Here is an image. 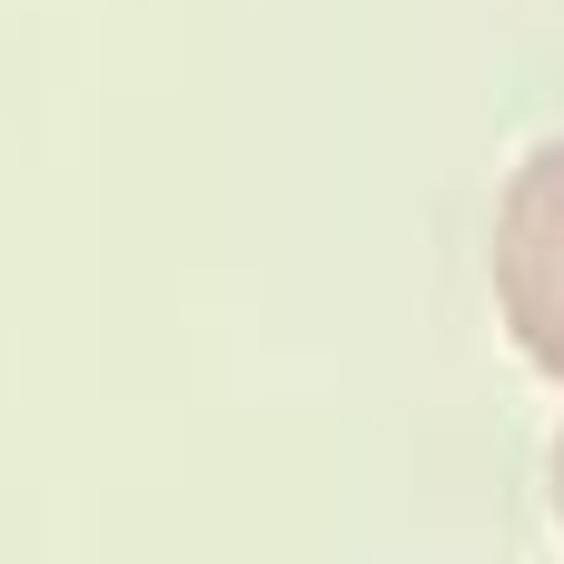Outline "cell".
<instances>
[{
	"mask_svg": "<svg viewBox=\"0 0 564 564\" xmlns=\"http://www.w3.org/2000/svg\"><path fill=\"white\" fill-rule=\"evenodd\" d=\"M496 307L525 347V367H545L564 387V139H545L506 208H496Z\"/></svg>",
	"mask_w": 564,
	"mask_h": 564,
	"instance_id": "6da1fadb",
	"label": "cell"
},
{
	"mask_svg": "<svg viewBox=\"0 0 564 564\" xmlns=\"http://www.w3.org/2000/svg\"><path fill=\"white\" fill-rule=\"evenodd\" d=\"M555 516H564V436H555Z\"/></svg>",
	"mask_w": 564,
	"mask_h": 564,
	"instance_id": "7a4b0ae2",
	"label": "cell"
}]
</instances>
